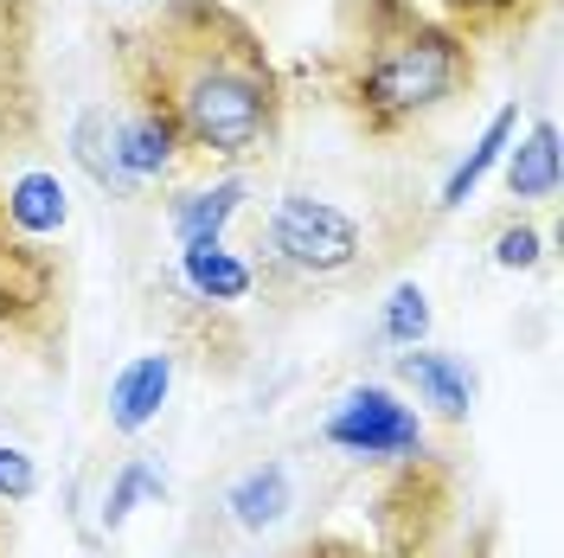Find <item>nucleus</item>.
I'll return each instance as SVG.
<instances>
[{"label": "nucleus", "instance_id": "f257e3e1", "mask_svg": "<svg viewBox=\"0 0 564 558\" xmlns=\"http://www.w3.org/2000/svg\"><path fill=\"white\" fill-rule=\"evenodd\" d=\"M122 97L154 109L186 154L250 168L282 141L289 90L263 33L231 0H161L109 39Z\"/></svg>", "mask_w": 564, "mask_h": 558}, {"label": "nucleus", "instance_id": "f03ea898", "mask_svg": "<svg viewBox=\"0 0 564 558\" xmlns=\"http://www.w3.org/2000/svg\"><path fill=\"white\" fill-rule=\"evenodd\" d=\"M481 77V52L423 13L417 0H334V33L315 84L366 141H398L462 104Z\"/></svg>", "mask_w": 564, "mask_h": 558}, {"label": "nucleus", "instance_id": "7ed1b4c3", "mask_svg": "<svg viewBox=\"0 0 564 558\" xmlns=\"http://www.w3.org/2000/svg\"><path fill=\"white\" fill-rule=\"evenodd\" d=\"M7 186V174H0ZM65 334V270L58 257L13 232V218L0 206V341L7 347H52Z\"/></svg>", "mask_w": 564, "mask_h": 558}, {"label": "nucleus", "instance_id": "20e7f679", "mask_svg": "<svg viewBox=\"0 0 564 558\" xmlns=\"http://www.w3.org/2000/svg\"><path fill=\"white\" fill-rule=\"evenodd\" d=\"M263 245H270V257H276L289 277L327 282V277L359 270V257H366V232H359V218L340 212L334 200H315V193H282L276 206H270ZM263 245H257V250H263Z\"/></svg>", "mask_w": 564, "mask_h": 558}, {"label": "nucleus", "instance_id": "39448f33", "mask_svg": "<svg viewBox=\"0 0 564 558\" xmlns=\"http://www.w3.org/2000/svg\"><path fill=\"white\" fill-rule=\"evenodd\" d=\"M321 437L359 462H404L423 450V411L404 405L391 385H347L321 423Z\"/></svg>", "mask_w": 564, "mask_h": 558}, {"label": "nucleus", "instance_id": "423d86ee", "mask_svg": "<svg viewBox=\"0 0 564 558\" xmlns=\"http://www.w3.org/2000/svg\"><path fill=\"white\" fill-rule=\"evenodd\" d=\"M39 0H0V136H26L39 104Z\"/></svg>", "mask_w": 564, "mask_h": 558}, {"label": "nucleus", "instance_id": "0eeeda50", "mask_svg": "<svg viewBox=\"0 0 564 558\" xmlns=\"http://www.w3.org/2000/svg\"><path fill=\"white\" fill-rule=\"evenodd\" d=\"M109 141H116V168L141 186H154V180H167L186 161V148H180V136L154 116V109H116L109 104Z\"/></svg>", "mask_w": 564, "mask_h": 558}, {"label": "nucleus", "instance_id": "6e6552de", "mask_svg": "<svg viewBox=\"0 0 564 558\" xmlns=\"http://www.w3.org/2000/svg\"><path fill=\"white\" fill-rule=\"evenodd\" d=\"M391 373L417 391V405H430L443 423H468L475 411V373L462 366L456 353H436V347H404L391 360Z\"/></svg>", "mask_w": 564, "mask_h": 558}, {"label": "nucleus", "instance_id": "1a4fd4ad", "mask_svg": "<svg viewBox=\"0 0 564 558\" xmlns=\"http://www.w3.org/2000/svg\"><path fill=\"white\" fill-rule=\"evenodd\" d=\"M167 391H174V353H135L116 379H109V430L116 437H141L148 423L161 418V405H167Z\"/></svg>", "mask_w": 564, "mask_h": 558}, {"label": "nucleus", "instance_id": "9d476101", "mask_svg": "<svg viewBox=\"0 0 564 558\" xmlns=\"http://www.w3.org/2000/svg\"><path fill=\"white\" fill-rule=\"evenodd\" d=\"M0 206L13 218V232H26L39 245H52V238H65L70 225V193L65 180L52 174V168H26V174H13L0 186Z\"/></svg>", "mask_w": 564, "mask_h": 558}, {"label": "nucleus", "instance_id": "9b49d317", "mask_svg": "<svg viewBox=\"0 0 564 558\" xmlns=\"http://www.w3.org/2000/svg\"><path fill=\"white\" fill-rule=\"evenodd\" d=\"M552 13V0H443V26H456L475 52L481 45H513V39H527L539 20Z\"/></svg>", "mask_w": 564, "mask_h": 558}, {"label": "nucleus", "instance_id": "f8f14e48", "mask_svg": "<svg viewBox=\"0 0 564 558\" xmlns=\"http://www.w3.org/2000/svg\"><path fill=\"white\" fill-rule=\"evenodd\" d=\"M174 277L186 282V296L206 302V309H238L250 289H257V270L225 245H180Z\"/></svg>", "mask_w": 564, "mask_h": 558}, {"label": "nucleus", "instance_id": "ddd939ff", "mask_svg": "<svg viewBox=\"0 0 564 558\" xmlns=\"http://www.w3.org/2000/svg\"><path fill=\"white\" fill-rule=\"evenodd\" d=\"M295 507V475H289V462H250L245 475L225 489V514L238 533H270L282 526V514Z\"/></svg>", "mask_w": 564, "mask_h": 558}, {"label": "nucleus", "instance_id": "4468645a", "mask_svg": "<svg viewBox=\"0 0 564 558\" xmlns=\"http://www.w3.org/2000/svg\"><path fill=\"white\" fill-rule=\"evenodd\" d=\"M250 200V180L245 174H225L199 186V193H180L174 206H167V225H174L180 245H225V225L245 212Z\"/></svg>", "mask_w": 564, "mask_h": 558}, {"label": "nucleus", "instance_id": "2eb2a0df", "mask_svg": "<svg viewBox=\"0 0 564 558\" xmlns=\"http://www.w3.org/2000/svg\"><path fill=\"white\" fill-rule=\"evenodd\" d=\"M513 136H520V104H500L488 116V129H481V141L468 148L456 161V174L443 180V193H436V212H462L468 200H475V186L507 161V148H513Z\"/></svg>", "mask_w": 564, "mask_h": 558}, {"label": "nucleus", "instance_id": "dca6fc26", "mask_svg": "<svg viewBox=\"0 0 564 558\" xmlns=\"http://www.w3.org/2000/svg\"><path fill=\"white\" fill-rule=\"evenodd\" d=\"M507 193L527 206V200H558V122L539 116L527 136H513L507 148Z\"/></svg>", "mask_w": 564, "mask_h": 558}, {"label": "nucleus", "instance_id": "f3484780", "mask_svg": "<svg viewBox=\"0 0 564 558\" xmlns=\"http://www.w3.org/2000/svg\"><path fill=\"white\" fill-rule=\"evenodd\" d=\"M70 161L90 174V186H104L109 200H135V180L116 168V141H109V104H84L70 116Z\"/></svg>", "mask_w": 564, "mask_h": 558}, {"label": "nucleus", "instance_id": "a211bd4d", "mask_svg": "<svg viewBox=\"0 0 564 558\" xmlns=\"http://www.w3.org/2000/svg\"><path fill=\"white\" fill-rule=\"evenodd\" d=\"M148 501H167V475H161V462H154V455H122V469L109 475V489H104V533L129 526V514L148 507Z\"/></svg>", "mask_w": 564, "mask_h": 558}, {"label": "nucleus", "instance_id": "6ab92c4d", "mask_svg": "<svg viewBox=\"0 0 564 558\" xmlns=\"http://www.w3.org/2000/svg\"><path fill=\"white\" fill-rule=\"evenodd\" d=\"M379 334H386L391 347H423L430 341V296H423L417 282H398L386 296V314H379Z\"/></svg>", "mask_w": 564, "mask_h": 558}, {"label": "nucleus", "instance_id": "aec40b11", "mask_svg": "<svg viewBox=\"0 0 564 558\" xmlns=\"http://www.w3.org/2000/svg\"><path fill=\"white\" fill-rule=\"evenodd\" d=\"M289 558H411V552H391L372 533H340V526H327V533H308Z\"/></svg>", "mask_w": 564, "mask_h": 558}, {"label": "nucleus", "instance_id": "412c9836", "mask_svg": "<svg viewBox=\"0 0 564 558\" xmlns=\"http://www.w3.org/2000/svg\"><path fill=\"white\" fill-rule=\"evenodd\" d=\"M39 494V462L13 443H0V507H20Z\"/></svg>", "mask_w": 564, "mask_h": 558}, {"label": "nucleus", "instance_id": "4be33fe9", "mask_svg": "<svg viewBox=\"0 0 564 558\" xmlns=\"http://www.w3.org/2000/svg\"><path fill=\"white\" fill-rule=\"evenodd\" d=\"M539 257H545V238H539L532 225H507V232L494 238V264H500V270H532Z\"/></svg>", "mask_w": 564, "mask_h": 558}, {"label": "nucleus", "instance_id": "5701e85b", "mask_svg": "<svg viewBox=\"0 0 564 558\" xmlns=\"http://www.w3.org/2000/svg\"><path fill=\"white\" fill-rule=\"evenodd\" d=\"M0 558H13V526H7V514H0Z\"/></svg>", "mask_w": 564, "mask_h": 558}, {"label": "nucleus", "instance_id": "b1692460", "mask_svg": "<svg viewBox=\"0 0 564 558\" xmlns=\"http://www.w3.org/2000/svg\"><path fill=\"white\" fill-rule=\"evenodd\" d=\"M122 7H135V0H122Z\"/></svg>", "mask_w": 564, "mask_h": 558}]
</instances>
